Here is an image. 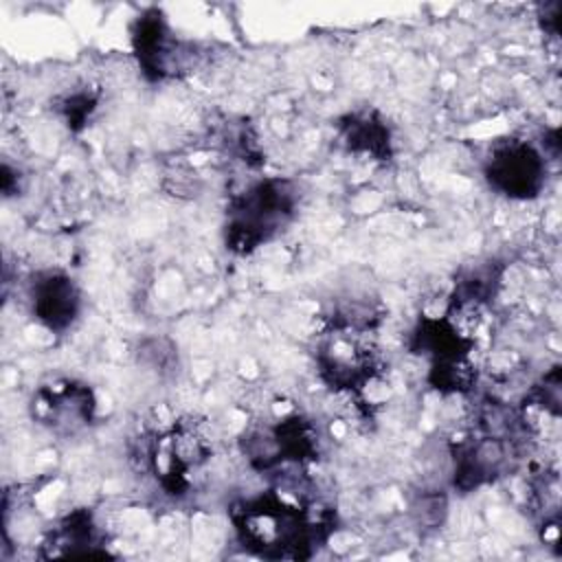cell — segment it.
I'll return each mask as SVG.
<instances>
[{"label": "cell", "instance_id": "2e32d148", "mask_svg": "<svg viewBox=\"0 0 562 562\" xmlns=\"http://www.w3.org/2000/svg\"><path fill=\"white\" fill-rule=\"evenodd\" d=\"M560 367H553L549 373H544L542 382L536 384L529 393V400L533 402V406H540L542 411L551 413L553 417H560Z\"/></svg>", "mask_w": 562, "mask_h": 562}, {"label": "cell", "instance_id": "3957f363", "mask_svg": "<svg viewBox=\"0 0 562 562\" xmlns=\"http://www.w3.org/2000/svg\"><path fill=\"white\" fill-rule=\"evenodd\" d=\"M314 358L321 380L345 395H362L369 384L380 380L384 369L371 331L353 327L325 325Z\"/></svg>", "mask_w": 562, "mask_h": 562}, {"label": "cell", "instance_id": "277c9868", "mask_svg": "<svg viewBox=\"0 0 562 562\" xmlns=\"http://www.w3.org/2000/svg\"><path fill=\"white\" fill-rule=\"evenodd\" d=\"M134 457L165 494L182 496L191 485V472L211 459V441L193 422H173L165 430L145 435Z\"/></svg>", "mask_w": 562, "mask_h": 562}, {"label": "cell", "instance_id": "9a60e30c", "mask_svg": "<svg viewBox=\"0 0 562 562\" xmlns=\"http://www.w3.org/2000/svg\"><path fill=\"white\" fill-rule=\"evenodd\" d=\"M97 103H99L97 92L75 90V92H68L61 99H57L55 108H57L61 121L66 123V127L72 130V132H79L90 121V116L94 114Z\"/></svg>", "mask_w": 562, "mask_h": 562}, {"label": "cell", "instance_id": "30bf717a", "mask_svg": "<svg viewBox=\"0 0 562 562\" xmlns=\"http://www.w3.org/2000/svg\"><path fill=\"white\" fill-rule=\"evenodd\" d=\"M514 441L498 439L481 432L479 437H468L452 450V485L461 492L476 490L492 483L509 463V452Z\"/></svg>", "mask_w": 562, "mask_h": 562}, {"label": "cell", "instance_id": "52a82bcc", "mask_svg": "<svg viewBox=\"0 0 562 562\" xmlns=\"http://www.w3.org/2000/svg\"><path fill=\"white\" fill-rule=\"evenodd\" d=\"M31 415L53 435L72 437L94 422L97 397L86 382L53 380L33 393Z\"/></svg>", "mask_w": 562, "mask_h": 562}, {"label": "cell", "instance_id": "ba28073f", "mask_svg": "<svg viewBox=\"0 0 562 562\" xmlns=\"http://www.w3.org/2000/svg\"><path fill=\"white\" fill-rule=\"evenodd\" d=\"M132 53L147 81H165L184 70L187 53L171 35L160 9L143 11L132 24Z\"/></svg>", "mask_w": 562, "mask_h": 562}, {"label": "cell", "instance_id": "5b68a950", "mask_svg": "<svg viewBox=\"0 0 562 562\" xmlns=\"http://www.w3.org/2000/svg\"><path fill=\"white\" fill-rule=\"evenodd\" d=\"M318 446L316 426L299 413L277 422H261L241 437V452L259 472L312 463L318 457Z\"/></svg>", "mask_w": 562, "mask_h": 562}, {"label": "cell", "instance_id": "5bb4252c", "mask_svg": "<svg viewBox=\"0 0 562 562\" xmlns=\"http://www.w3.org/2000/svg\"><path fill=\"white\" fill-rule=\"evenodd\" d=\"M426 380L439 393H470L476 384V367L472 358L428 364Z\"/></svg>", "mask_w": 562, "mask_h": 562}, {"label": "cell", "instance_id": "8fae6325", "mask_svg": "<svg viewBox=\"0 0 562 562\" xmlns=\"http://www.w3.org/2000/svg\"><path fill=\"white\" fill-rule=\"evenodd\" d=\"M411 353L424 356L428 364L468 360L474 351V338L461 331L446 314L419 316L408 340Z\"/></svg>", "mask_w": 562, "mask_h": 562}, {"label": "cell", "instance_id": "7a4b0ae2", "mask_svg": "<svg viewBox=\"0 0 562 562\" xmlns=\"http://www.w3.org/2000/svg\"><path fill=\"white\" fill-rule=\"evenodd\" d=\"M299 191L292 180L263 178L233 195L226 206L224 244L235 255H250L274 239L294 217Z\"/></svg>", "mask_w": 562, "mask_h": 562}, {"label": "cell", "instance_id": "7c38bea8", "mask_svg": "<svg viewBox=\"0 0 562 562\" xmlns=\"http://www.w3.org/2000/svg\"><path fill=\"white\" fill-rule=\"evenodd\" d=\"M338 138L349 154L386 162L393 156V134L378 110L362 108L342 114L336 121Z\"/></svg>", "mask_w": 562, "mask_h": 562}, {"label": "cell", "instance_id": "8992f818", "mask_svg": "<svg viewBox=\"0 0 562 562\" xmlns=\"http://www.w3.org/2000/svg\"><path fill=\"white\" fill-rule=\"evenodd\" d=\"M483 176L496 193L509 200H533L544 187L547 160L529 140L509 136L492 143Z\"/></svg>", "mask_w": 562, "mask_h": 562}, {"label": "cell", "instance_id": "4fadbf2b", "mask_svg": "<svg viewBox=\"0 0 562 562\" xmlns=\"http://www.w3.org/2000/svg\"><path fill=\"white\" fill-rule=\"evenodd\" d=\"M44 547H48V555H105V549H101L105 547L103 533L88 509L66 514L48 533Z\"/></svg>", "mask_w": 562, "mask_h": 562}, {"label": "cell", "instance_id": "9c48e42d", "mask_svg": "<svg viewBox=\"0 0 562 562\" xmlns=\"http://www.w3.org/2000/svg\"><path fill=\"white\" fill-rule=\"evenodd\" d=\"M33 318L48 331L61 334L75 325L81 312V292L75 279L61 270H42L29 283Z\"/></svg>", "mask_w": 562, "mask_h": 562}, {"label": "cell", "instance_id": "6da1fadb", "mask_svg": "<svg viewBox=\"0 0 562 562\" xmlns=\"http://www.w3.org/2000/svg\"><path fill=\"white\" fill-rule=\"evenodd\" d=\"M231 522L244 549L270 560H305L331 531L323 514L316 518L307 505L290 503L274 490L237 501Z\"/></svg>", "mask_w": 562, "mask_h": 562}]
</instances>
